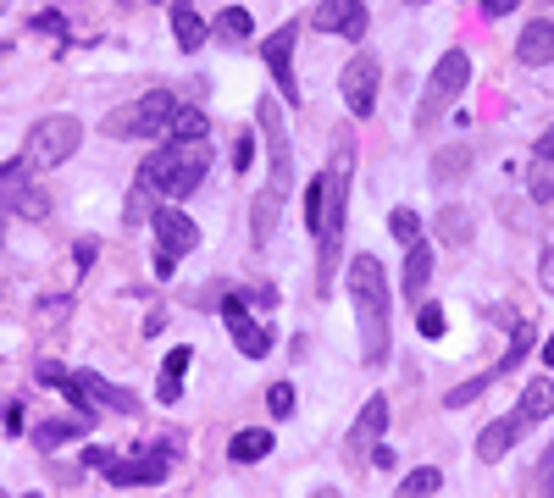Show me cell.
<instances>
[{
    "label": "cell",
    "instance_id": "cell-1",
    "mask_svg": "<svg viewBox=\"0 0 554 498\" xmlns=\"http://www.w3.org/2000/svg\"><path fill=\"white\" fill-rule=\"evenodd\" d=\"M350 299H355V321H361V360L383 366L394 321H388V277L377 255H355L350 261Z\"/></svg>",
    "mask_w": 554,
    "mask_h": 498
},
{
    "label": "cell",
    "instance_id": "cell-2",
    "mask_svg": "<svg viewBox=\"0 0 554 498\" xmlns=\"http://www.w3.org/2000/svg\"><path fill=\"white\" fill-rule=\"evenodd\" d=\"M205 166H211V139H167L156 155H145L139 189H150L156 200H189L205 183Z\"/></svg>",
    "mask_w": 554,
    "mask_h": 498
},
{
    "label": "cell",
    "instance_id": "cell-3",
    "mask_svg": "<svg viewBox=\"0 0 554 498\" xmlns=\"http://www.w3.org/2000/svg\"><path fill=\"white\" fill-rule=\"evenodd\" d=\"M255 122H261V139H266V150H272V183H266L261 200H255L250 238H255V244H266V238H272V227H277V211H283V200H289L294 150H289V128H283V111H277V100H261V106H255Z\"/></svg>",
    "mask_w": 554,
    "mask_h": 498
},
{
    "label": "cell",
    "instance_id": "cell-4",
    "mask_svg": "<svg viewBox=\"0 0 554 498\" xmlns=\"http://www.w3.org/2000/svg\"><path fill=\"white\" fill-rule=\"evenodd\" d=\"M350 161H355V144L338 139L333 166H327V200H322V288H333V255H338V238H344V222H350Z\"/></svg>",
    "mask_w": 554,
    "mask_h": 498
},
{
    "label": "cell",
    "instance_id": "cell-5",
    "mask_svg": "<svg viewBox=\"0 0 554 498\" xmlns=\"http://www.w3.org/2000/svg\"><path fill=\"white\" fill-rule=\"evenodd\" d=\"M172 117H178V100H172V89H150V95L117 106L106 122H100V128H106L111 139H161V133L172 128Z\"/></svg>",
    "mask_w": 554,
    "mask_h": 498
},
{
    "label": "cell",
    "instance_id": "cell-6",
    "mask_svg": "<svg viewBox=\"0 0 554 498\" xmlns=\"http://www.w3.org/2000/svg\"><path fill=\"white\" fill-rule=\"evenodd\" d=\"M466 83H471V56H466V50H444V61L433 67V83H427V95H422L416 122H422V128H433V122L460 100V89H466Z\"/></svg>",
    "mask_w": 554,
    "mask_h": 498
},
{
    "label": "cell",
    "instance_id": "cell-7",
    "mask_svg": "<svg viewBox=\"0 0 554 498\" xmlns=\"http://www.w3.org/2000/svg\"><path fill=\"white\" fill-rule=\"evenodd\" d=\"M172 454H178V443H150L145 454H106V482H117V487H161L172 476Z\"/></svg>",
    "mask_w": 554,
    "mask_h": 498
},
{
    "label": "cell",
    "instance_id": "cell-8",
    "mask_svg": "<svg viewBox=\"0 0 554 498\" xmlns=\"http://www.w3.org/2000/svg\"><path fill=\"white\" fill-rule=\"evenodd\" d=\"M78 144H84V128H78V117H39L34 128H28L23 161H34V166H61V161H73Z\"/></svg>",
    "mask_w": 554,
    "mask_h": 498
},
{
    "label": "cell",
    "instance_id": "cell-9",
    "mask_svg": "<svg viewBox=\"0 0 554 498\" xmlns=\"http://www.w3.org/2000/svg\"><path fill=\"white\" fill-rule=\"evenodd\" d=\"M61 393H67V399L78 404V415H89L95 404H100V410H122V415H133V393H122L117 382H106L100 371H73Z\"/></svg>",
    "mask_w": 554,
    "mask_h": 498
},
{
    "label": "cell",
    "instance_id": "cell-10",
    "mask_svg": "<svg viewBox=\"0 0 554 498\" xmlns=\"http://www.w3.org/2000/svg\"><path fill=\"white\" fill-rule=\"evenodd\" d=\"M222 316H228V332H233V344H239V355H250V360H266V355H272V332H266L261 321H250L244 294H228V299H222Z\"/></svg>",
    "mask_w": 554,
    "mask_h": 498
},
{
    "label": "cell",
    "instance_id": "cell-11",
    "mask_svg": "<svg viewBox=\"0 0 554 498\" xmlns=\"http://www.w3.org/2000/svg\"><path fill=\"white\" fill-rule=\"evenodd\" d=\"M150 227H156V249H167L172 261H183L189 249H200V227H194L178 205H156V211H150Z\"/></svg>",
    "mask_w": 554,
    "mask_h": 498
},
{
    "label": "cell",
    "instance_id": "cell-12",
    "mask_svg": "<svg viewBox=\"0 0 554 498\" xmlns=\"http://www.w3.org/2000/svg\"><path fill=\"white\" fill-rule=\"evenodd\" d=\"M261 61H266V72H272L277 95L289 100V106H300V83H294V23L277 28V34L266 39V45H261Z\"/></svg>",
    "mask_w": 554,
    "mask_h": 498
},
{
    "label": "cell",
    "instance_id": "cell-13",
    "mask_svg": "<svg viewBox=\"0 0 554 498\" xmlns=\"http://www.w3.org/2000/svg\"><path fill=\"white\" fill-rule=\"evenodd\" d=\"M316 28H322V34L350 39V45H361L366 28H372V17H366L361 0H322V6H316Z\"/></svg>",
    "mask_w": 554,
    "mask_h": 498
},
{
    "label": "cell",
    "instance_id": "cell-14",
    "mask_svg": "<svg viewBox=\"0 0 554 498\" xmlns=\"http://www.w3.org/2000/svg\"><path fill=\"white\" fill-rule=\"evenodd\" d=\"M383 427H388V399L377 393V399H366V410L355 415L350 438H344V460H366V449L383 438Z\"/></svg>",
    "mask_w": 554,
    "mask_h": 498
},
{
    "label": "cell",
    "instance_id": "cell-15",
    "mask_svg": "<svg viewBox=\"0 0 554 498\" xmlns=\"http://www.w3.org/2000/svg\"><path fill=\"white\" fill-rule=\"evenodd\" d=\"M372 100H377V61L355 56L344 67V106H350V117H372Z\"/></svg>",
    "mask_w": 554,
    "mask_h": 498
},
{
    "label": "cell",
    "instance_id": "cell-16",
    "mask_svg": "<svg viewBox=\"0 0 554 498\" xmlns=\"http://www.w3.org/2000/svg\"><path fill=\"white\" fill-rule=\"evenodd\" d=\"M521 432H527V421H521L516 410H510V415H499V421H488V427L477 432V460H482V465L505 460V454L516 449V438H521Z\"/></svg>",
    "mask_w": 554,
    "mask_h": 498
},
{
    "label": "cell",
    "instance_id": "cell-17",
    "mask_svg": "<svg viewBox=\"0 0 554 498\" xmlns=\"http://www.w3.org/2000/svg\"><path fill=\"white\" fill-rule=\"evenodd\" d=\"M516 61H521V67H549V61H554V23H549V17H538V23L521 28Z\"/></svg>",
    "mask_w": 554,
    "mask_h": 498
},
{
    "label": "cell",
    "instance_id": "cell-18",
    "mask_svg": "<svg viewBox=\"0 0 554 498\" xmlns=\"http://www.w3.org/2000/svg\"><path fill=\"white\" fill-rule=\"evenodd\" d=\"M0 183H6V200H12V211H23V216H45L50 205H45V194L34 189V183H23V166H0Z\"/></svg>",
    "mask_w": 554,
    "mask_h": 498
},
{
    "label": "cell",
    "instance_id": "cell-19",
    "mask_svg": "<svg viewBox=\"0 0 554 498\" xmlns=\"http://www.w3.org/2000/svg\"><path fill=\"white\" fill-rule=\"evenodd\" d=\"M427 283H433V249L416 238V244H410V255H405V294L410 299H427Z\"/></svg>",
    "mask_w": 554,
    "mask_h": 498
},
{
    "label": "cell",
    "instance_id": "cell-20",
    "mask_svg": "<svg viewBox=\"0 0 554 498\" xmlns=\"http://www.w3.org/2000/svg\"><path fill=\"white\" fill-rule=\"evenodd\" d=\"M189 360H194V349H183V344L167 355L161 382H156V399H161V404H178V399H183V371H189Z\"/></svg>",
    "mask_w": 554,
    "mask_h": 498
},
{
    "label": "cell",
    "instance_id": "cell-21",
    "mask_svg": "<svg viewBox=\"0 0 554 498\" xmlns=\"http://www.w3.org/2000/svg\"><path fill=\"white\" fill-rule=\"evenodd\" d=\"M516 415L521 421H543V415H554V382L549 377H538V382H527V388H521V404H516Z\"/></svg>",
    "mask_w": 554,
    "mask_h": 498
},
{
    "label": "cell",
    "instance_id": "cell-22",
    "mask_svg": "<svg viewBox=\"0 0 554 498\" xmlns=\"http://www.w3.org/2000/svg\"><path fill=\"white\" fill-rule=\"evenodd\" d=\"M272 454V432L266 427H250V432H233V443H228V460L233 465H250V460H266Z\"/></svg>",
    "mask_w": 554,
    "mask_h": 498
},
{
    "label": "cell",
    "instance_id": "cell-23",
    "mask_svg": "<svg viewBox=\"0 0 554 498\" xmlns=\"http://www.w3.org/2000/svg\"><path fill=\"white\" fill-rule=\"evenodd\" d=\"M172 34H178V50H200L205 45V23H200V12H194L189 0L172 6Z\"/></svg>",
    "mask_w": 554,
    "mask_h": 498
},
{
    "label": "cell",
    "instance_id": "cell-24",
    "mask_svg": "<svg viewBox=\"0 0 554 498\" xmlns=\"http://www.w3.org/2000/svg\"><path fill=\"white\" fill-rule=\"evenodd\" d=\"M84 432H89V415H73V421H45V427L34 432V443H39V449H61V443L84 438Z\"/></svg>",
    "mask_w": 554,
    "mask_h": 498
},
{
    "label": "cell",
    "instance_id": "cell-25",
    "mask_svg": "<svg viewBox=\"0 0 554 498\" xmlns=\"http://www.w3.org/2000/svg\"><path fill=\"white\" fill-rule=\"evenodd\" d=\"M438 487H444V471H438V465H422V471H410L405 482L394 487V498H433Z\"/></svg>",
    "mask_w": 554,
    "mask_h": 498
},
{
    "label": "cell",
    "instance_id": "cell-26",
    "mask_svg": "<svg viewBox=\"0 0 554 498\" xmlns=\"http://www.w3.org/2000/svg\"><path fill=\"white\" fill-rule=\"evenodd\" d=\"M167 139H211V122H205V111H200V106H178Z\"/></svg>",
    "mask_w": 554,
    "mask_h": 498
},
{
    "label": "cell",
    "instance_id": "cell-27",
    "mask_svg": "<svg viewBox=\"0 0 554 498\" xmlns=\"http://www.w3.org/2000/svg\"><path fill=\"white\" fill-rule=\"evenodd\" d=\"M250 12H244V6H228V12L217 17V39H228V45H244V39H250Z\"/></svg>",
    "mask_w": 554,
    "mask_h": 498
},
{
    "label": "cell",
    "instance_id": "cell-28",
    "mask_svg": "<svg viewBox=\"0 0 554 498\" xmlns=\"http://www.w3.org/2000/svg\"><path fill=\"white\" fill-rule=\"evenodd\" d=\"M527 355H532V327H516V338H510V349H505V360L494 366V382H499V377H510V371H516Z\"/></svg>",
    "mask_w": 554,
    "mask_h": 498
},
{
    "label": "cell",
    "instance_id": "cell-29",
    "mask_svg": "<svg viewBox=\"0 0 554 498\" xmlns=\"http://www.w3.org/2000/svg\"><path fill=\"white\" fill-rule=\"evenodd\" d=\"M466 166H471V150H466V144H449V150H444V155H438V166H433V178H438V183H455V178H460V172H466Z\"/></svg>",
    "mask_w": 554,
    "mask_h": 498
},
{
    "label": "cell",
    "instance_id": "cell-30",
    "mask_svg": "<svg viewBox=\"0 0 554 498\" xmlns=\"http://www.w3.org/2000/svg\"><path fill=\"white\" fill-rule=\"evenodd\" d=\"M322 200H327V178H311L305 183V227L322 233Z\"/></svg>",
    "mask_w": 554,
    "mask_h": 498
},
{
    "label": "cell",
    "instance_id": "cell-31",
    "mask_svg": "<svg viewBox=\"0 0 554 498\" xmlns=\"http://www.w3.org/2000/svg\"><path fill=\"white\" fill-rule=\"evenodd\" d=\"M488 382H494V371H482V377H471V382H460V388H449L444 404H449V410H460V404L482 399V393H488Z\"/></svg>",
    "mask_w": 554,
    "mask_h": 498
},
{
    "label": "cell",
    "instance_id": "cell-32",
    "mask_svg": "<svg viewBox=\"0 0 554 498\" xmlns=\"http://www.w3.org/2000/svg\"><path fill=\"white\" fill-rule=\"evenodd\" d=\"M388 227H394L399 244H416V238H422V216H416V211H394V216H388Z\"/></svg>",
    "mask_w": 554,
    "mask_h": 498
},
{
    "label": "cell",
    "instance_id": "cell-33",
    "mask_svg": "<svg viewBox=\"0 0 554 498\" xmlns=\"http://www.w3.org/2000/svg\"><path fill=\"white\" fill-rule=\"evenodd\" d=\"M532 200H538V205L554 200V161H538V166H532Z\"/></svg>",
    "mask_w": 554,
    "mask_h": 498
},
{
    "label": "cell",
    "instance_id": "cell-34",
    "mask_svg": "<svg viewBox=\"0 0 554 498\" xmlns=\"http://www.w3.org/2000/svg\"><path fill=\"white\" fill-rule=\"evenodd\" d=\"M416 327H422V338H444V310L422 299V305H416Z\"/></svg>",
    "mask_w": 554,
    "mask_h": 498
},
{
    "label": "cell",
    "instance_id": "cell-35",
    "mask_svg": "<svg viewBox=\"0 0 554 498\" xmlns=\"http://www.w3.org/2000/svg\"><path fill=\"white\" fill-rule=\"evenodd\" d=\"M266 410H272L277 421H283V415H294V388H289V382H272V393H266Z\"/></svg>",
    "mask_w": 554,
    "mask_h": 498
},
{
    "label": "cell",
    "instance_id": "cell-36",
    "mask_svg": "<svg viewBox=\"0 0 554 498\" xmlns=\"http://www.w3.org/2000/svg\"><path fill=\"white\" fill-rule=\"evenodd\" d=\"M438 233H444L449 244H466L471 227H466V216H460V211H444V216H438Z\"/></svg>",
    "mask_w": 554,
    "mask_h": 498
},
{
    "label": "cell",
    "instance_id": "cell-37",
    "mask_svg": "<svg viewBox=\"0 0 554 498\" xmlns=\"http://www.w3.org/2000/svg\"><path fill=\"white\" fill-rule=\"evenodd\" d=\"M67 377H73V371H61L56 360H39V382H45V388H67Z\"/></svg>",
    "mask_w": 554,
    "mask_h": 498
},
{
    "label": "cell",
    "instance_id": "cell-38",
    "mask_svg": "<svg viewBox=\"0 0 554 498\" xmlns=\"http://www.w3.org/2000/svg\"><path fill=\"white\" fill-rule=\"evenodd\" d=\"M34 28H39V34H56V39L67 34V23H61V12H39V17H34Z\"/></svg>",
    "mask_w": 554,
    "mask_h": 498
},
{
    "label": "cell",
    "instance_id": "cell-39",
    "mask_svg": "<svg viewBox=\"0 0 554 498\" xmlns=\"http://www.w3.org/2000/svg\"><path fill=\"white\" fill-rule=\"evenodd\" d=\"M532 155H538V161H554V122L538 133V144H532Z\"/></svg>",
    "mask_w": 554,
    "mask_h": 498
},
{
    "label": "cell",
    "instance_id": "cell-40",
    "mask_svg": "<svg viewBox=\"0 0 554 498\" xmlns=\"http://www.w3.org/2000/svg\"><path fill=\"white\" fill-rule=\"evenodd\" d=\"M538 471H543V487H549V493H554V443H549V449H543Z\"/></svg>",
    "mask_w": 554,
    "mask_h": 498
},
{
    "label": "cell",
    "instance_id": "cell-41",
    "mask_svg": "<svg viewBox=\"0 0 554 498\" xmlns=\"http://www.w3.org/2000/svg\"><path fill=\"white\" fill-rule=\"evenodd\" d=\"M516 12V0H482V17H505Z\"/></svg>",
    "mask_w": 554,
    "mask_h": 498
},
{
    "label": "cell",
    "instance_id": "cell-42",
    "mask_svg": "<svg viewBox=\"0 0 554 498\" xmlns=\"http://www.w3.org/2000/svg\"><path fill=\"white\" fill-rule=\"evenodd\" d=\"M250 161H255V139L244 133V139H239V172H250Z\"/></svg>",
    "mask_w": 554,
    "mask_h": 498
},
{
    "label": "cell",
    "instance_id": "cell-43",
    "mask_svg": "<svg viewBox=\"0 0 554 498\" xmlns=\"http://www.w3.org/2000/svg\"><path fill=\"white\" fill-rule=\"evenodd\" d=\"M172 272H178V261H172L167 249H156V277H172Z\"/></svg>",
    "mask_w": 554,
    "mask_h": 498
},
{
    "label": "cell",
    "instance_id": "cell-44",
    "mask_svg": "<svg viewBox=\"0 0 554 498\" xmlns=\"http://www.w3.org/2000/svg\"><path fill=\"white\" fill-rule=\"evenodd\" d=\"M372 465H377V471H394V449H388V443H383V449H372Z\"/></svg>",
    "mask_w": 554,
    "mask_h": 498
},
{
    "label": "cell",
    "instance_id": "cell-45",
    "mask_svg": "<svg viewBox=\"0 0 554 498\" xmlns=\"http://www.w3.org/2000/svg\"><path fill=\"white\" fill-rule=\"evenodd\" d=\"M543 283L554 288V244H549V255H543Z\"/></svg>",
    "mask_w": 554,
    "mask_h": 498
},
{
    "label": "cell",
    "instance_id": "cell-46",
    "mask_svg": "<svg viewBox=\"0 0 554 498\" xmlns=\"http://www.w3.org/2000/svg\"><path fill=\"white\" fill-rule=\"evenodd\" d=\"M543 360H549V366H554V332H549V344H543Z\"/></svg>",
    "mask_w": 554,
    "mask_h": 498
},
{
    "label": "cell",
    "instance_id": "cell-47",
    "mask_svg": "<svg viewBox=\"0 0 554 498\" xmlns=\"http://www.w3.org/2000/svg\"><path fill=\"white\" fill-rule=\"evenodd\" d=\"M0 498H12V493H0ZM17 498H39V493H17Z\"/></svg>",
    "mask_w": 554,
    "mask_h": 498
},
{
    "label": "cell",
    "instance_id": "cell-48",
    "mask_svg": "<svg viewBox=\"0 0 554 498\" xmlns=\"http://www.w3.org/2000/svg\"><path fill=\"white\" fill-rule=\"evenodd\" d=\"M316 498H338V493H316Z\"/></svg>",
    "mask_w": 554,
    "mask_h": 498
},
{
    "label": "cell",
    "instance_id": "cell-49",
    "mask_svg": "<svg viewBox=\"0 0 554 498\" xmlns=\"http://www.w3.org/2000/svg\"><path fill=\"white\" fill-rule=\"evenodd\" d=\"M117 6H133V0H117Z\"/></svg>",
    "mask_w": 554,
    "mask_h": 498
},
{
    "label": "cell",
    "instance_id": "cell-50",
    "mask_svg": "<svg viewBox=\"0 0 554 498\" xmlns=\"http://www.w3.org/2000/svg\"><path fill=\"white\" fill-rule=\"evenodd\" d=\"M549 498H554V493H549Z\"/></svg>",
    "mask_w": 554,
    "mask_h": 498
}]
</instances>
